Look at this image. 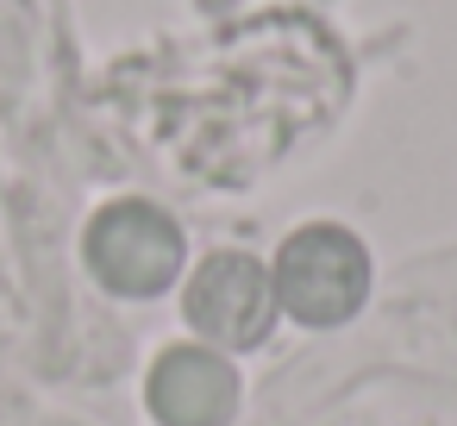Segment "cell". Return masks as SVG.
Returning a JSON list of instances; mask_svg holds the SVG:
<instances>
[{
    "label": "cell",
    "mask_w": 457,
    "mask_h": 426,
    "mask_svg": "<svg viewBox=\"0 0 457 426\" xmlns=\"http://www.w3.org/2000/svg\"><path fill=\"white\" fill-rule=\"evenodd\" d=\"M276 307L301 326H345L370 295V251L345 226H301L270 270Z\"/></svg>",
    "instance_id": "1"
},
{
    "label": "cell",
    "mask_w": 457,
    "mask_h": 426,
    "mask_svg": "<svg viewBox=\"0 0 457 426\" xmlns=\"http://www.w3.org/2000/svg\"><path fill=\"white\" fill-rule=\"evenodd\" d=\"M88 270L113 295H163L182 276V232L151 201H107L88 220Z\"/></svg>",
    "instance_id": "2"
},
{
    "label": "cell",
    "mask_w": 457,
    "mask_h": 426,
    "mask_svg": "<svg viewBox=\"0 0 457 426\" xmlns=\"http://www.w3.org/2000/svg\"><path fill=\"white\" fill-rule=\"evenodd\" d=\"M182 313H188V326H195L201 338L245 351V345H257V338L276 326L282 307H276L270 270H263L251 251H213V257L195 270V282H188V295H182Z\"/></svg>",
    "instance_id": "3"
},
{
    "label": "cell",
    "mask_w": 457,
    "mask_h": 426,
    "mask_svg": "<svg viewBox=\"0 0 457 426\" xmlns=\"http://www.w3.org/2000/svg\"><path fill=\"white\" fill-rule=\"evenodd\" d=\"M238 407V376L207 345H176L151 370V413L163 426H226Z\"/></svg>",
    "instance_id": "4"
}]
</instances>
